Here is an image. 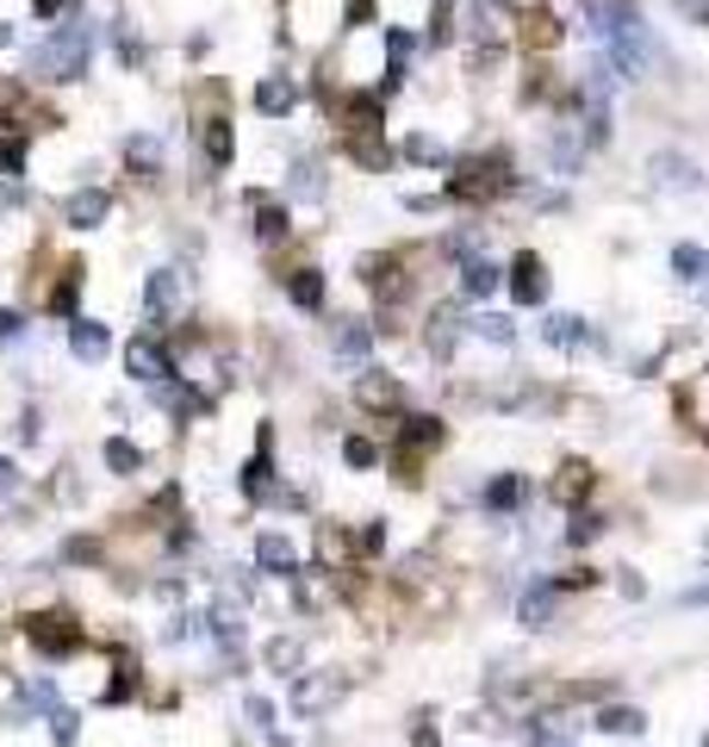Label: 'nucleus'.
Wrapping results in <instances>:
<instances>
[{
	"label": "nucleus",
	"mask_w": 709,
	"mask_h": 747,
	"mask_svg": "<svg viewBox=\"0 0 709 747\" xmlns=\"http://www.w3.org/2000/svg\"><path fill=\"white\" fill-rule=\"evenodd\" d=\"M88 57H94L88 25H57V32L32 50V69L50 76V81H81V76H88Z\"/></svg>",
	"instance_id": "nucleus-1"
},
{
	"label": "nucleus",
	"mask_w": 709,
	"mask_h": 747,
	"mask_svg": "<svg viewBox=\"0 0 709 747\" xmlns=\"http://www.w3.org/2000/svg\"><path fill=\"white\" fill-rule=\"evenodd\" d=\"M648 169H653V181H660V188H666V193H678V188L704 193V188H709V174L697 169L690 156H678V150H660V156H653V162H648Z\"/></svg>",
	"instance_id": "nucleus-2"
},
{
	"label": "nucleus",
	"mask_w": 709,
	"mask_h": 747,
	"mask_svg": "<svg viewBox=\"0 0 709 747\" xmlns=\"http://www.w3.org/2000/svg\"><path fill=\"white\" fill-rule=\"evenodd\" d=\"M62 218H69L76 230L106 225V218H113V193H106V188H81V193H69V200H62Z\"/></svg>",
	"instance_id": "nucleus-3"
},
{
	"label": "nucleus",
	"mask_w": 709,
	"mask_h": 747,
	"mask_svg": "<svg viewBox=\"0 0 709 747\" xmlns=\"http://www.w3.org/2000/svg\"><path fill=\"white\" fill-rule=\"evenodd\" d=\"M125 367H131L137 381H150V386L174 374V362L162 355V343H156V337H131V343H125Z\"/></svg>",
	"instance_id": "nucleus-4"
},
{
	"label": "nucleus",
	"mask_w": 709,
	"mask_h": 747,
	"mask_svg": "<svg viewBox=\"0 0 709 747\" xmlns=\"http://www.w3.org/2000/svg\"><path fill=\"white\" fill-rule=\"evenodd\" d=\"M106 349H113V330L100 318H69V355L76 362H106Z\"/></svg>",
	"instance_id": "nucleus-5"
},
{
	"label": "nucleus",
	"mask_w": 709,
	"mask_h": 747,
	"mask_svg": "<svg viewBox=\"0 0 709 747\" xmlns=\"http://www.w3.org/2000/svg\"><path fill=\"white\" fill-rule=\"evenodd\" d=\"M511 293H517L523 306H541V299H548V269H541V256H517V269H511Z\"/></svg>",
	"instance_id": "nucleus-6"
},
{
	"label": "nucleus",
	"mask_w": 709,
	"mask_h": 747,
	"mask_svg": "<svg viewBox=\"0 0 709 747\" xmlns=\"http://www.w3.org/2000/svg\"><path fill=\"white\" fill-rule=\"evenodd\" d=\"M25 635H32L44 654H62V648H76V642H81V630H76V623H62V616H32Z\"/></svg>",
	"instance_id": "nucleus-7"
},
{
	"label": "nucleus",
	"mask_w": 709,
	"mask_h": 747,
	"mask_svg": "<svg viewBox=\"0 0 709 747\" xmlns=\"http://www.w3.org/2000/svg\"><path fill=\"white\" fill-rule=\"evenodd\" d=\"M255 567L274 574V579H293V574H299V555H293L287 536H262V542H255Z\"/></svg>",
	"instance_id": "nucleus-8"
},
{
	"label": "nucleus",
	"mask_w": 709,
	"mask_h": 747,
	"mask_svg": "<svg viewBox=\"0 0 709 747\" xmlns=\"http://www.w3.org/2000/svg\"><path fill=\"white\" fill-rule=\"evenodd\" d=\"M174 299H181V281H174L169 269H156L150 281H144V312H150V325H162V318H169Z\"/></svg>",
	"instance_id": "nucleus-9"
},
{
	"label": "nucleus",
	"mask_w": 709,
	"mask_h": 747,
	"mask_svg": "<svg viewBox=\"0 0 709 747\" xmlns=\"http://www.w3.org/2000/svg\"><path fill=\"white\" fill-rule=\"evenodd\" d=\"M125 162H131L144 181H156V174H162V137H156V132H131V137H125Z\"/></svg>",
	"instance_id": "nucleus-10"
},
{
	"label": "nucleus",
	"mask_w": 709,
	"mask_h": 747,
	"mask_svg": "<svg viewBox=\"0 0 709 747\" xmlns=\"http://www.w3.org/2000/svg\"><path fill=\"white\" fill-rule=\"evenodd\" d=\"M336 698H343V679H336V672H330V679H299V686H293V704L306 710V716L330 710Z\"/></svg>",
	"instance_id": "nucleus-11"
},
{
	"label": "nucleus",
	"mask_w": 709,
	"mask_h": 747,
	"mask_svg": "<svg viewBox=\"0 0 709 747\" xmlns=\"http://www.w3.org/2000/svg\"><path fill=\"white\" fill-rule=\"evenodd\" d=\"M355 399L374 405V411H392V405H399L404 393H399V381H386V374H374V367H367L362 381H355Z\"/></svg>",
	"instance_id": "nucleus-12"
},
{
	"label": "nucleus",
	"mask_w": 709,
	"mask_h": 747,
	"mask_svg": "<svg viewBox=\"0 0 709 747\" xmlns=\"http://www.w3.org/2000/svg\"><path fill=\"white\" fill-rule=\"evenodd\" d=\"M293 100H299V88H293L287 76H268L262 88H255V106H262V113H274V118H287Z\"/></svg>",
	"instance_id": "nucleus-13"
},
{
	"label": "nucleus",
	"mask_w": 709,
	"mask_h": 747,
	"mask_svg": "<svg viewBox=\"0 0 709 747\" xmlns=\"http://www.w3.org/2000/svg\"><path fill=\"white\" fill-rule=\"evenodd\" d=\"M499 287H504V274L492 269V262H467V269H460V293H467V299H492Z\"/></svg>",
	"instance_id": "nucleus-14"
},
{
	"label": "nucleus",
	"mask_w": 709,
	"mask_h": 747,
	"mask_svg": "<svg viewBox=\"0 0 709 747\" xmlns=\"http://www.w3.org/2000/svg\"><path fill=\"white\" fill-rule=\"evenodd\" d=\"M548 343H560V349H592L597 330L585 325V318H548Z\"/></svg>",
	"instance_id": "nucleus-15"
},
{
	"label": "nucleus",
	"mask_w": 709,
	"mask_h": 747,
	"mask_svg": "<svg viewBox=\"0 0 709 747\" xmlns=\"http://www.w3.org/2000/svg\"><path fill=\"white\" fill-rule=\"evenodd\" d=\"M211 642H218V648H237V642H243V611H237V604H211Z\"/></svg>",
	"instance_id": "nucleus-16"
},
{
	"label": "nucleus",
	"mask_w": 709,
	"mask_h": 747,
	"mask_svg": "<svg viewBox=\"0 0 709 747\" xmlns=\"http://www.w3.org/2000/svg\"><path fill=\"white\" fill-rule=\"evenodd\" d=\"M672 274H678V281H709V249L704 244H678L672 249Z\"/></svg>",
	"instance_id": "nucleus-17"
},
{
	"label": "nucleus",
	"mask_w": 709,
	"mask_h": 747,
	"mask_svg": "<svg viewBox=\"0 0 709 747\" xmlns=\"http://www.w3.org/2000/svg\"><path fill=\"white\" fill-rule=\"evenodd\" d=\"M255 237H262V244H281V237H287V206L255 200Z\"/></svg>",
	"instance_id": "nucleus-18"
},
{
	"label": "nucleus",
	"mask_w": 709,
	"mask_h": 747,
	"mask_svg": "<svg viewBox=\"0 0 709 747\" xmlns=\"http://www.w3.org/2000/svg\"><path fill=\"white\" fill-rule=\"evenodd\" d=\"M597 728H604V735H641V728H648V716H641V710H629V704H610L604 716H597Z\"/></svg>",
	"instance_id": "nucleus-19"
},
{
	"label": "nucleus",
	"mask_w": 709,
	"mask_h": 747,
	"mask_svg": "<svg viewBox=\"0 0 709 747\" xmlns=\"http://www.w3.org/2000/svg\"><path fill=\"white\" fill-rule=\"evenodd\" d=\"M367 349H374V330H367V325H355V318H348V325L336 330V355H343V362H362Z\"/></svg>",
	"instance_id": "nucleus-20"
},
{
	"label": "nucleus",
	"mask_w": 709,
	"mask_h": 747,
	"mask_svg": "<svg viewBox=\"0 0 709 747\" xmlns=\"http://www.w3.org/2000/svg\"><path fill=\"white\" fill-rule=\"evenodd\" d=\"M523 493H529V479L504 474V479H492V486H485V505H492V511H511V505H523Z\"/></svg>",
	"instance_id": "nucleus-21"
},
{
	"label": "nucleus",
	"mask_w": 709,
	"mask_h": 747,
	"mask_svg": "<svg viewBox=\"0 0 709 747\" xmlns=\"http://www.w3.org/2000/svg\"><path fill=\"white\" fill-rule=\"evenodd\" d=\"M293 306H306V312L324 306V281H318V269H299V274H293Z\"/></svg>",
	"instance_id": "nucleus-22"
},
{
	"label": "nucleus",
	"mask_w": 709,
	"mask_h": 747,
	"mask_svg": "<svg viewBox=\"0 0 709 747\" xmlns=\"http://www.w3.org/2000/svg\"><path fill=\"white\" fill-rule=\"evenodd\" d=\"M554 592L560 586H536V592L523 598V623H529V630H541V623L554 616Z\"/></svg>",
	"instance_id": "nucleus-23"
},
{
	"label": "nucleus",
	"mask_w": 709,
	"mask_h": 747,
	"mask_svg": "<svg viewBox=\"0 0 709 747\" xmlns=\"http://www.w3.org/2000/svg\"><path fill=\"white\" fill-rule=\"evenodd\" d=\"M106 467H113V474H137V467H144V449H137V442H106Z\"/></svg>",
	"instance_id": "nucleus-24"
},
{
	"label": "nucleus",
	"mask_w": 709,
	"mask_h": 747,
	"mask_svg": "<svg viewBox=\"0 0 709 747\" xmlns=\"http://www.w3.org/2000/svg\"><path fill=\"white\" fill-rule=\"evenodd\" d=\"M230 150H237V137H230V125H225V118H211V125H206V156L218 162V169H225V162H230Z\"/></svg>",
	"instance_id": "nucleus-25"
},
{
	"label": "nucleus",
	"mask_w": 709,
	"mask_h": 747,
	"mask_svg": "<svg viewBox=\"0 0 709 747\" xmlns=\"http://www.w3.org/2000/svg\"><path fill=\"white\" fill-rule=\"evenodd\" d=\"M473 330H480L485 343H511L517 330H511V318H499V312H485V318H473Z\"/></svg>",
	"instance_id": "nucleus-26"
},
{
	"label": "nucleus",
	"mask_w": 709,
	"mask_h": 747,
	"mask_svg": "<svg viewBox=\"0 0 709 747\" xmlns=\"http://www.w3.org/2000/svg\"><path fill=\"white\" fill-rule=\"evenodd\" d=\"M343 455H348V467H374V461H380V449H374V442H362V437H348Z\"/></svg>",
	"instance_id": "nucleus-27"
},
{
	"label": "nucleus",
	"mask_w": 709,
	"mask_h": 747,
	"mask_svg": "<svg viewBox=\"0 0 709 747\" xmlns=\"http://www.w3.org/2000/svg\"><path fill=\"white\" fill-rule=\"evenodd\" d=\"M76 299H81V274L69 269V281H62V287H57V299H50V306H57L62 318H69V312H76Z\"/></svg>",
	"instance_id": "nucleus-28"
},
{
	"label": "nucleus",
	"mask_w": 709,
	"mask_h": 747,
	"mask_svg": "<svg viewBox=\"0 0 709 747\" xmlns=\"http://www.w3.org/2000/svg\"><path fill=\"white\" fill-rule=\"evenodd\" d=\"M243 493H250V498L268 493V461H250V474H243Z\"/></svg>",
	"instance_id": "nucleus-29"
},
{
	"label": "nucleus",
	"mask_w": 709,
	"mask_h": 747,
	"mask_svg": "<svg viewBox=\"0 0 709 747\" xmlns=\"http://www.w3.org/2000/svg\"><path fill=\"white\" fill-rule=\"evenodd\" d=\"M293 188L306 193V200H318V193H324V174L311 169V162H299V181H293Z\"/></svg>",
	"instance_id": "nucleus-30"
},
{
	"label": "nucleus",
	"mask_w": 709,
	"mask_h": 747,
	"mask_svg": "<svg viewBox=\"0 0 709 747\" xmlns=\"http://www.w3.org/2000/svg\"><path fill=\"white\" fill-rule=\"evenodd\" d=\"M268 667H281V672L299 667V642H274V648H268Z\"/></svg>",
	"instance_id": "nucleus-31"
},
{
	"label": "nucleus",
	"mask_w": 709,
	"mask_h": 747,
	"mask_svg": "<svg viewBox=\"0 0 709 747\" xmlns=\"http://www.w3.org/2000/svg\"><path fill=\"white\" fill-rule=\"evenodd\" d=\"M76 728H81V716H76V710H57V723H50V735H57V742H76Z\"/></svg>",
	"instance_id": "nucleus-32"
},
{
	"label": "nucleus",
	"mask_w": 709,
	"mask_h": 747,
	"mask_svg": "<svg viewBox=\"0 0 709 747\" xmlns=\"http://www.w3.org/2000/svg\"><path fill=\"white\" fill-rule=\"evenodd\" d=\"M243 710H250V723H255V728H274V704H268V698H250Z\"/></svg>",
	"instance_id": "nucleus-33"
},
{
	"label": "nucleus",
	"mask_w": 709,
	"mask_h": 747,
	"mask_svg": "<svg viewBox=\"0 0 709 747\" xmlns=\"http://www.w3.org/2000/svg\"><path fill=\"white\" fill-rule=\"evenodd\" d=\"M20 330H25V318H20V312H0V343H13Z\"/></svg>",
	"instance_id": "nucleus-34"
},
{
	"label": "nucleus",
	"mask_w": 709,
	"mask_h": 747,
	"mask_svg": "<svg viewBox=\"0 0 709 747\" xmlns=\"http://www.w3.org/2000/svg\"><path fill=\"white\" fill-rule=\"evenodd\" d=\"M411 156H423V162H442V144H430V137H411Z\"/></svg>",
	"instance_id": "nucleus-35"
},
{
	"label": "nucleus",
	"mask_w": 709,
	"mask_h": 747,
	"mask_svg": "<svg viewBox=\"0 0 709 747\" xmlns=\"http://www.w3.org/2000/svg\"><path fill=\"white\" fill-rule=\"evenodd\" d=\"M62 7H69V0H32V20H57Z\"/></svg>",
	"instance_id": "nucleus-36"
},
{
	"label": "nucleus",
	"mask_w": 709,
	"mask_h": 747,
	"mask_svg": "<svg viewBox=\"0 0 709 747\" xmlns=\"http://www.w3.org/2000/svg\"><path fill=\"white\" fill-rule=\"evenodd\" d=\"M573 542H592L597 536V518H573V530H567Z\"/></svg>",
	"instance_id": "nucleus-37"
},
{
	"label": "nucleus",
	"mask_w": 709,
	"mask_h": 747,
	"mask_svg": "<svg viewBox=\"0 0 709 747\" xmlns=\"http://www.w3.org/2000/svg\"><path fill=\"white\" fill-rule=\"evenodd\" d=\"M13 486H20V467H13V461H0V498L13 493Z\"/></svg>",
	"instance_id": "nucleus-38"
},
{
	"label": "nucleus",
	"mask_w": 709,
	"mask_h": 747,
	"mask_svg": "<svg viewBox=\"0 0 709 747\" xmlns=\"http://www.w3.org/2000/svg\"><path fill=\"white\" fill-rule=\"evenodd\" d=\"M685 604H709V586H697V592H685Z\"/></svg>",
	"instance_id": "nucleus-39"
},
{
	"label": "nucleus",
	"mask_w": 709,
	"mask_h": 747,
	"mask_svg": "<svg viewBox=\"0 0 709 747\" xmlns=\"http://www.w3.org/2000/svg\"><path fill=\"white\" fill-rule=\"evenodd\" d=\"M704 747H709V735H704Z\"/></svg>",
	"instance_id": "nucleus-40"
}]
</instances>
